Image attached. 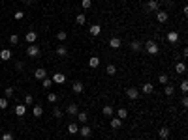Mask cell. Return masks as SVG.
Wrapping results in <instances>:
<instances>
[{
    "label": "cell",
    "mask_w": 188,
    "mask_h": 140,
    "mask_svg": "<svg viewBox=\"0 0 188 140\" xmlns=\"http://www.w3.org/2000/svg\"><path fill=\"white\" fill-rule=\"evenodd\" d=\"M143 47H145V51H147V54H151V56H156L158 51H160L158 43H156V41H152V39H147L143 43Z\"/></svg>",
    "instance_id": "1"
},
{
    "label": "cell",
    "mask_w": 188,
    "mask_h": 140,
    "mask_svg": "<svg viewBox=\"0 0 188 140\" xmlns=\"http://www.w3.org/2000/svg\"><path fill=\"white\" fill-rule=\"evenodd\" d=\"M40 52H41V51H40V47H38V45H34V43H32L28 49H26V56H30V58H38Z\"/></svg>",
    "instance_id": "2"
},
{
    "label": "cell",
    "mask_w": 188,
    "mask_h": 140,
    "mask_svg": "<svg viewBox=\"0 0 188 140\" xmlns=\"http://www.w3.org/2000/svg\"><path fill=\"white\" fill-rule=\"evenodd\" d=\"M77 135H81L83 138H88L90 135H92V129H90V127H88L87 123H83L81 127H79V133H77Z\"/></svg>",
    "instance_id": "3"
},
{
    "label": "cell",
    "mask_w": 188,
    "mask_h": 140,
    "mask_svg": "<svg viewBox=\"0 0 188 140\" xmlns=\"http://www.w3.org/2000/svg\"><path fill=\"white\" fill-rule=\"evenodd\" d=\"M145 8H147V11H158L160 10V2L158 0H147Z\"/></svg>",
    "instance_id": "4"
},
{
    "label": "cell",
    "mask_w": 188,
    "mask_h": 140,
    "mask_svg": "<svg viewBox=\"0 0 188 140\" xmlns=\"http://www.w3.org/2000/svg\"><path fill=\"white\" fill-rule=\"evenodd\" d=\"M126 95H128V99H130V101H136L137 97H139V90L134 88V86H132V88H126Z\"/></svg>",
    "instance_id": "5"
},
{
    "label": "cell",
    "mask_w": 188,
    "mask_h": 140,
    "mask_svg": "<svg viewBox=\"0 0 188 140\" xmlns=\"http://www.w3.org/2000/svg\"><path fill=\"white\" fill-rule=\"evenodd\" d=\"M83 90H85V84H83L81 80L72 82V92H73V94H83Z\"/></svg>",
    "instance_id": "6"
},
{
    "label": "cell",
    "mask_w": 188,
    "mask_h": 140,
    "mask_svg": "<svg viewBox=\"0 0 188 140\" xmlns=\"http://www.w3.org/2000/svg\"><path fill=\"white\" fill-rule=\"evenodd\" d=\"M168 19H169V15H168V11H162V10H158L156 11V21L158 23H168Z\"/></svg>",
    "instance_id": "7"
},
{
    "label": "cell",
    "mask_w": 188,
    "mask_h": 140,
    "mask_svg": "<svg viewBox=\"0 0 188 140\" xmlns=\"http://www.w3.org/2000/svg\"><path fill=\"white\" fill-rule=\"evenodd\" d=\"M66 112H68V116H77V112H79V107L75 103H70L68 107H66Z\"/></svg>",
    "instance_id": "8"
},
{
    "label": "cell",
    "mask_w": 188,
    "mask_h": 140,
    "mask_svg": "<svg viewBox=\"0 0 188 140\" xmlns=\"http://www.w3.org/2000/svg\"><path fill=\"white\" fill-rule=\"evenodd\" d=\"M130 49L134 52H139L143 49V41H139V39H134V41H130Z\"/></svg>",
    "instance_id": "9"
},
{
    "label": "cell",
    "mask_w": 188,
    "mask_h": 140,
    "mask_svg": "<svg viewBox=\"0 0 188 140\" xmlns=\"http://www.w3.org/2000/svg\"><path fill=\"white\" fill-rule=\"evenodd\" d=\"M45 77H47V71L43 67H38L36 71H34V79H36V80H43Z\"/></svg>",
    "instance_id": "10"
},
{
    "label": "cell",
    "mask_w": 188,
    "mask_h": 140,
    "mask_svg": "<svg viewBox=\"0 0 188 140\" xmlns=\"http://www.w3.org/2000/svg\"><path fill=\"white\" fill-rule=\"evenodd\" d=\"M166 39H168L169 43H177V41H179V32H177V30H171V32H168Z\"/></svg>",
    "instance_id": "11"
},
{
    "label": "cell",
    "mask_w": 188,
    "mask_h": 140,
    "mask_svg": "<svg viewBox=\"0 0 188 140\" xmlns=\"http://www.w3.org/2000/svg\"><path fill=\"white\" fill-rule=\"evenodd\" d=\"M169 135H171L169 127H162V129L158 131V136H160V140H168V138H169Z\"/></svg>",
    "instance_id": "12"
},
{
    "label": "cell",
    "mask_w": 188,
    "mask_h": 140,
    "mask_svg": "<svg viewBox=\"0 0 188 140\" xmlns=\"http://www.w3.org/2000/svg\"><path fill=\"white\" fill-rule=\"evenodd\" d=\"M139 92H143L145 95H149V94H152V92H154V86H152L151 82H145L143 86H141V90H139Z\"/></svg>",
    "instance_id": "13"
},
{
    "label": "cell",
    "mask_w": 188,
    "mask_h": 140,
    "mask_svg": "<svg viewBox=\"0 0 188 140\" xmlns=\"http://www.w3.org/2000/svg\"><path fill=\"white\" fill-rule=\"evenodd\" d=\"M51 80H53V84H62V82L66 80V75L64 73H55Z\"/></svg>",
    "instance_id": "14"
},
{
    "label": "cell",
    "mask_w": 188,
    "mask_h": 140,
    "mask_svg": "<svg viewBox=\"0 0 188 140\" xmlns=\"http://www.w3.org/2000/svg\"><path fill=\"white\" fill-rule=\"evenodd\" d=\"M11 51H10V49H4V51H0V60H2V62H8V60H11Z\"/></svg>",
    "instance_id": "15"
},
{
    "label": "cell",
    "mask_w": 188,
    "mask_h": 140,
    "mask_svg": "<svg viewBox=\"0 0 188 140\" xmlns=\"http://www.w3.org/2000/svg\"><path fill=\"white\" fill-rule=\"evenodd\" d=\"M121 45H122V39H121V38H111V39H109V47H111V49H119Z\"/></svg>",
    "instance_id": "16"
},
{
    "label": "cell",
    "mask_w": 188,
    "mask_h": 140,
    "mask_svg": "<svg viewBox=\"0 0 188 140\" xmlns=\"http://www.w3.org/2000/svg\"><path fill=\"white\" fill-rule=\"evenodd\" d=\"M175 73H177V75H184V73H186V66H184V62H177V66H175Z\"/></svg>",
    "instance_id": "17"
},
{
    "label": "cell",
    "mask_w": 188,
    "mask_h": 140,
    "mask_svg": "<svg viewBox=\"0 0 188 140\" xmlns=\"http://www.w3.org/2000/svg\"><path fill=\"white\" fill-rule=\"evenodd\" d=\"M102 114H103V116H107V118H111V116L115 114V110H113V107H111V105H106V107L102 108Z\"/></svg>",
    "instance_id": "18"
},
{
    "label": "cell",
    "mask_w": 188,
    "mask_h": 140,
    "mask_svg": "<svg viewBox=\"0 0 188 140\" xmlns=\"http://www.w3.org/2000/svg\"><path fill=\"white\" fill-rule=\"evenodd\" d=\"M88 30H90V36H100V34H102V26L100 24H92Z\"/></svg>",
    "instance_id": "19"
},
{
    "label": "cell",
    "mask_w": 188,
    "mask_h": 140,
    "mask_svg": "<svg viewBox=\"0 0 188 140\" xmlns=\"http://www.w3.org/2000/svg\"><path fill=\"white\" fill-rule=\"evenodd\" d=\"M57 56H60V58H66V56H68V49H66L64 45H58V47H57Z\"/></svg>",
    "instance_id": "20"
},
{
    "label": "cell",
    "mask_w": 188,
    "mask_h": 140,
    "mask_svg": "<svg viewBox=\"0 0 188 140\" xmlns=\"http://www.w3.org/2000/svg\"><path fill=\"white\" fill-rule=\"evenodd\" d=\"M164 94L168 97H171L173 94H175V86H171V84H164Z\"/></svg>",
    "instance_id": "21"
},
{
    "label": "cell",
    "mask_w": 188,
    "mask_h": 140,
    "mask_svg": "<svg viewBox=\"0 0 188 140\" xmlns=\"http://www.w3.org/2000/svg\"><path fill=\"white\" fill-rule=\"evenodd\" d=\"M32 114L36 116V118H41V116H43V108H41V105H34V108H32Z\"/></svg>",
    "instance_id": "22"
},
{
    "label": "cell",
    "mask_w": 188,
    "mask_h": 140,
    "mask_svg": "<svg viewBox=\"0 0 188 140\" xmlns=\"http://www.w3.org/2000/svg\"><path fill=\"white\" fill-rule=\"evenodd\" d=\"M122 127V120L119 118H111V129H121Z\"/></svg>",
    "instance_id": "23"
},
{
    "label": "cell",
    "mask_w": 188,
    "mask_h": 140,
    "mask_svg": "<svg viewBox=\"0 0 188 140\" xmlns=\"http://www.w3.org/2000/svg\"><path fill=\"white\" fill-rule=\"evenodd\" d=\"M68 133H70V135H77V133H79V125L72 122V123L68 125Z\"/></svg>",
    "instance_id": "24"
},
{
    "label": "cell",
    "mask_w": 188,
    "mask_h": 140,
    "mask_svg": "<svg viewBox=\"0 0 188 140\" xmlns=\"http://www.w3.org/2000/svg\"><path fill=\"white\" fill-rule=\"evenodd\" d=\"M117 118L124 122V120L128 118V110H126V108H119V110H117Z\"/></svg>",
    "instance_id": "25"
},
{
    "label": "cell",
    "mask_w": 188,
    "mask_h": 140,
    "mask_svg": "<svg viewBox=\"0 0 188 140\" xmlns=\"http://www.w3.org/2000/svg\"><path fill=\"white\" fill-rule=\"evenodd\" d=\"M15 114L17 116H25L26 114V105H17L15 107Z\"/></svg>",
    "instance_id": "26"
},
{
    "label": "cell",
    "mask_w": 188,
    "mask_h": 140,
    "mask_svg": "<svg viewBox=\"0 0 188 140\" xmlns=\"http://www.w3.org/2000/svg\"><path fill=\"white\" fill-rule=\"evenodd\" d=\"M77 120H79V123H87L88 122V114H87V112H77Z\"/></svg>",
    "instance_id": "27"
},
{
    "label": "cell",
    "mask_w": 188,
    "mask_h": 140,
    "mask_svg": "<svg viewBox=\"0 0 188 140\" xmlns=\"http://www.w3.org/2000/svg\"><path fill=\"white\" fill-rule=\"evenodd\" d=\"M88 66L90 67H98L100 66V58H98V56H90V58H88Z\"/></svg>",
    "instance_id": "28"
},
{
    "label": "cell",
    "mask_w": 188,
    "mask_h": 140,
    "mask_svg": "<svg viewBox=\"0 0 188 140\" xmlns=\"http://www.w3.org/2000/svg\"><path fill=\"white\" fill-rule=\"evenodd\" d=\"M75 23H77L79 26H83V24L87 23V15H85V13H79V15L75 17Z\"/></svg>",
    "instance_id": "29"
},
{
    "label": "cell",
    "mask_w": 188,
    "mask_h": 140,
    "mask_svg": "<svg viewBox=\"0 0 188 140\" xmlns=\"http://www.w3.org/2000/svg\"><path fill=\"white\" fill-rule=\"evenodd\" d=\"M106 73H107L109 77H113V75H117V67H115V64H109V66L106 67Z\"/></svg>",
    "instance_id": "30"
},
{
    "label": "cell",
    "mask_w": 188,
    "mask_h": 140,
    "mask_svg": "<svg viewBox=\"0 0 188 140\" xmlns=\"http://www.w3.org/2000/svg\"><path fill=\"white\" fill-rule=\"evenodd\" d=\"M25 39L28 41V43H34V41L38 39V34H36V32H28V34H26V38H25Z\"/></svg>",
    "instance_id": "31"
},
{
    "label": "cell",
    "mask_w": 188,
    "mask_h": 140,
    "mask_svg": "<svg viewBox=\"0 0 188 140\" xmlns=\"http://www.w3.org/2000/svg\"><path fill=\"white\" fill-rule=\"evenodd\" d=\"M158 82L164 86V84H168V82H169V77L166 75V73H160V75H158Z\"/></svg>",
    "instance_id": "32"
},
{
    "label": "cell",
    "mask_w": 188,
    "mask_h": 140,
    "mask_svg": "<svg viewBox=\"0 0 188 140\" xmlns=\"http://www.w3.org/2000/svg\"><path fill=\"white\" fill-rule=\"evenodd\" d=\"M51 86H53V80H51V79H47V77H45V79L41 80V88H43V90H49Z\"/></svg>",
    "instance_id": "33"
},
{
    "label": "cell",
    "mask_w": 188,
    "mask_h": 140,
    "mask_svg": "<svg viewBox=\"0 0 188 140\" xmlns=\"http://www.w3.org/2000/svg\"><path fill=\"white\" fill-rule=\"evenodd\" d=\"M179 88H181V92H183V94H186V92H188V80L184 79L183 82H181V84H179Z\"/></svg>",
    "instance_id": "34"
},
{
    "label": "cell",
    "mask_w": 188,
    "mask_h": 140,
    "mask_svg": "<svg viewBox=\"0 0 188 140\" xmlns=\"http://www.w3.org/2000/svg\"><path fill=\"white\" fill-rule=\"evenodd\" d=\"M8 105H10L8 103V97H0V108H2V110L8 108Z\"/></svg>",
    "instance_id": "35"
},
{
    "label": "cell",
    "mask_w": 188,
    "mask_h": 140,
    "mask_svg": "<svg viewBox=\"0 0 188 140\" xmlns=\"http://www.w3.org/2000/svg\"><path fill=\"white\" fill-rule=\"evenodd\" d=\"M81 6H83V10H90V6H92V0H81Z\"/></svg>",
    "instance_id": "36"
},
{
    "label": "cell",
    "mask_w": 188,
    "mask_h": 140,
    "mask_svg": "<svg viewBox=\"0 0 188 140\" xmlns=\"http://www.w3.org/2000/svg\"><path fill=\"white\" fill-rule=\"evenodd\" d=\"M66 38H68V34H66V32H62V30L57 32V39H58V41H66Z\"/></svg>",
    "instance_id": "37"
},
{
    "label": "cell",
    "mask_w": 188,
    "mask_h": 140,
    "mask_svg": "<svg viewBox=\"0 0 188 140\" xmlns=\"http://www.w3.org/2000/svg\"><path fill=\"white\" fill-rule=\"evenodd\" d=\"M10 43L11 45H17L19 43V36H17V34H11V36H10Z\"/></svg>",
    "instance_id": "38"
},
{
    "label": "cell",
    "mask_w": 188,
    "mask_h": 140,
    "mask_svg": "<svg viewBox=\"0 0 188 140\" xmlns=\"http://www.w3.org/2000/svg\"><path fill=\"white\" fill-rule=\"evenodd\" d=\"M32 103H34V97H32L30 94L25 95V103H23V105H26V107H28V105H32Z\"/></svg>",
    "instance_id": "39"
},
{
    "label": "cell",
    "mask_w": 188,
    "mask_h": 140,
    "mask_svg": "<svg viewBox=\"0 0 188 140\" xmlns=\"http://www.w3.org/2000/svg\"><path fill=\"white\" fill-rule=\"evenodd\" d=\"M53 116L57 118V120H60V118H62V110H58V108H53Z\"/></svg>",
    "instance_id": "40"
},
{
    "label": "cell",
    "mask_w": 188,
    "mask_h": 140,
    "mask_svg": "<svg viewBox=\"0 0 188 140\" xmlns=\"http://www.w3.org/2000/svg\"><path fill=\"white\" fill-rule=\"evenodd\" d=\"M4 95H6V97H11V95H13V88H11V86H8V88L4 90Z\"/></svg>",
    "instance_id": "41"
},
{
    "label": "cell",
    "mask_w": 188,
    "mask_h": 140,
    "mask_svg": "<svg viewBox=\"0 0 188 140\" xmlns=\"http://www.w3.org/2000/svg\"><path fill=\"white\" fill-rule=\"evenodd\" d=\"M47 101H49V103H55V101H57V94H49V95H47Z\"/></svg>",
    "instance_id": "42"
},
{
    "label": "cell",
    "mask_w": 188,
    "mask_h": 140,
    "mask_svg": "<svg viewBox=\"0 0 188 140\" xmlns=\"http://www.w3.org/2000/svg\"><path fill=\"white\" fill-rule=\"evenodd\" d=\"M2 140H13V135H11V133H4V135H2Z\"/></svg>",
    "instance_id": "43"
},
{
    "label": "cell",
    "mask_w": 188,
    "mask_h": 140,
    "mask_svg": "<svg viewBox=\"0 0 188 140\" xmlns=\"http://www.w3.org/2000/svg\"><path fill=\"white\" fill-rule=\"evenodd\" d=\"M13 17L19 21V19H23V17H25V13H23V11H15V15H13Z\"/></svg>",
    "instance_id": "44"
},
{
    "label": "cell",
    "mask_w": 188,
    "mask_h": 140,
    "mask_svg": "<svg viewBox=\"0 0 188 140\" xmlns=\"http://www.w3.org/2000/svg\"><path fill=\"white\" fill-rule=\"evenodd\" d=\"M181 105H183V107H184V108L188 107V97H186V95L183 97V99H181Z\"/></svg>",
    "instance_id": "45"
},
{
    "label": "cell",
    "mask_w": 188,
    "mask_h": 140,
    "mask_svg": "<svg viewBox=\"0 0 188 140\" xmlns=\"http://www.w3.org/2000/svg\"><path fill=\"white\" fill-rule=\"evenodd\" d=\"M23 67H25V64H23V62H17V64H15V69H19V71H21Z\"/></svg>",
    "instance_id": "46"
},
{
    "label": "cell",
    "mask_w": 188,
    "mask_h": 140,
    "mask_svg": "<svg viewBox=\"0 0 188 140\" xmlns=\"http://www.w3.org/2000/svg\"><path fill=\"white\" fill-rule=\"evenodd\" d=\"M23 4H25V6H28V4H32V0H23Z\"/></svg>",
    "instance_id": "47"
},
{
    "label": "cell",
    "mask_w": 188,
    "mask_h": 140,
    "mask_svg": "<svg viewBox=\"0 0 188 140\" xmlns=\"http://www.w3.org/2000/svg\"><path fill=\"white\" fill-rule=\"evenodd\" d=\"M130 140H134V138H130Z\"/></svg>",
    "instance_id": "48"
},
{
    "label": "cell",
    "mask_w": 188,
    "mask_h": 140,
    "mask_svg": "<svg viewBox=\"0 0 188 140\" xmlns=\"http://www.w3.org/2000/svg\"><path fill=\"white\" fill-rule=\"evenodd\" d=\"M51 140H55V138H51Z\"/></svg>",
    "instance_id": "49"
}]
</instances>
